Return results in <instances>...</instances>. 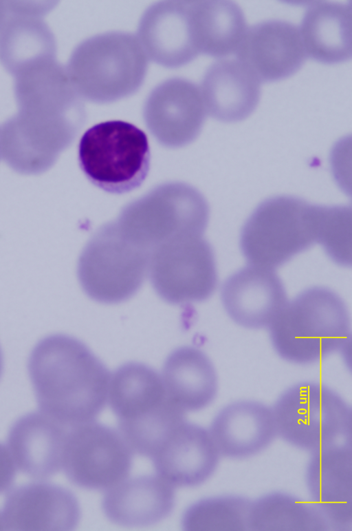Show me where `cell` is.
Returning a JSON list of instances; mask_svg holds the SVG:
<instances>
[{"label": "cell", "mask_w": 352, "mask_h": 531, "mask_svg": "<svg viewBox=\"0 0 352 531\" xmlns=\"http://www.w3.org/2000/svg\"><path fill=\"white\" fill-rule=\"evenodd\" d=\"M148 57L135 35L111 31L80 42L65 67L82 99L109 103L135 93L143 83Z\"/></svg>", "instance_id": "3"}, {"label": "cell", "mask_w": 352, "mask_h": 531, "mask_svg": "<svg viewBox=\"0 0 352 531\" xmlns=\"http://www.w3.org/2000/svg\"><path fill=\"white\" fill-rule=\"evenodd\" d=\"M208 219L202 194L177 181L162 183L126 204L116 222L126 238L151 250L170 240L202 236Z\"/></svg>", "instance_id": "4"}, {"label": "cell", "mask_w": 352, "mask_h": 531, "mask_svg": "<svg viewBox=\"0 0 352 531\" xmlns=\"http://www.w3.org/2000/svg\"><path fill=\"white\" fill-rule=\"evenodd\" d=\"M317 220L316 242L335 263L351 266V207L318 205Z\"/></svg>", "instance_id": "31"}, {"label": "cell", "mask_w": 352, "mask_h": 531, "mask_svg": "<svg viewBox=\"0 0 352 531\" xmlns=\"http://www.w3.org/2000/svg\"><path fill=\"white\" fill-rule=\"evenodd\" d=\"M276 353L290 362L313 363L343 349L350 340V317L344 302L325 287L300 293L269 327Z\"/></svg>", "instance_id": "2"}, {"label": "cell", "mask_w": 352, "mask_h": 531, "mask_svg": "<svg viewBox=\"0 0 352 531\" xmlns=\"http://www.w3.org/2000/svg\"><path fill=\"white\" fill-rule=\"evenodd\" d=\"M16 466L7 446L0 442V494L14 483Z\"/></svg>", "instance_id": "32"}, {"label": "cell", "mask_w": 352, "mask_h": 531, "mask_svg": "<svg viewBox=\"0 0 352 531\" xmlns=\"http://www.w3.org/2000/svg\"><path fill=\"white\" fill-rule=\"evenodd\" d=\"M200 90L206 113L219 121L235 123L256 109L261 82L238 59H223L208 67Z\"/></svg>", "instance_id": "23"}, {"label": "cell", "mask_w": 352, "mask_h": 531, "mask_svg": "<svg viewBox=\"0 0 352 531\" xmlns=\"http://www.w3.org/2000/svg\"><path fill=\"white\" fill-rule=\"evenodd\" d=\"M206 111L200 88L186 79L162 82L148 95L143 107L145 124L162 145L182 147L199 135Z\"/></svg>", "instance_id": "12"}, {"label": "cell", "mask_w": 352, "mask_h": 531, "mask_svg": "<svg viewBox=\"0 0 352 531\" xmlns=\"http://www.w3.org/2000/svg\"><path fill=\"white\" fill-rule=\"evenodd\" d=\"M54 4L3 1L0 62L13 76L38 63L56 59L55 37L43 19Z\"/></svg>", "instance_id": "13"}, {"label": "cell", "mask_w": 352, "mask_h": 531, "mask_svg": "<svg viewBox=\"0 0 352 531\" xmlns=\"http://www.w3.org/2000/svg\"><path fill=\"white\" fill-rule=\"evenodd\" d=\"M84 124L41 110L18 111L0 128L1 155L18 173H43L73 143Z\"/></svg>", "instance_id": "10"}, {"label": "cell", "mask_w": 352, "mask_h": 531, "mask_svg": "<svg viewBox=\"0 0 352 531\" xmlns=\"http://www.w3.org/2000/svg\"><path fill=\"white\" fill-rule=\"evenodd\" d=\"M1 514L6 530L67 531L78 524L80 508L67 488L38 481L10 490Z\"/></svg>", "instance_id": "14"}, {"label": "cell", "mask_w": 352, "mask_h": 531, "mask_svg": "<svg viewBox=\"0 0 352 531\" xmlns=\"http://www.w3.org/2000/svg\"><path fill=\"white\" fill-rule=\"evenodd\" d=\"M108 399L118 422L150 415L171 399L157 371L137 362L124 363L114 371Z\"/></svg>", "instance_id": "26"}, {"label": "cell", "mask_w": 352, "mask_h": 531, "mask_svg": "<svg viewBox=\"0 0 352 531\" xmlns=\"http://www.w3.org/2000/svg\"><path fill=\"white\" fill-rule=\"evenodd\" d=\"M149 253L126 238L116 221L102 225L78 258L77 277L82 291L91 300L105 304L131 298L144 281Z\"/></svg>", "instance_id": "8"}, {"label": "cell", "mask_w": 352, "mask_h": 531, "mask_svg": "<svg viewBox=\"0 0 352 531\" xmlns=\"http://www.w3.org/2000/svg\"><path fill=\"white\" fill-rule=\"evenodd\" d=\"M208 431L219 455L235 459L262 452L277 435L272 409L252 400L224 406L212 419Z\"/></svg>", "instance_id": "21"}, {"label": "cell", "mask_w": 352, "mask_h": 531, "mask_svg": "<svg viewBox=\"0 0 352 531\" xmlns=\"http://www.w3.org/2000/svg\"><path fill=\"white\" fill-rule=\"evenodd\" d=\"M251 502L238 495L200 499L184 511L181 520L185 530H247Z\"/></svg>", "instance_id": "29"}, {"label": "cell", "mask_w": 352, "mask_h": 531, "mask_svg": "<svg viewBox=\"0 0 352 531\" xmlns=\"http://www.w3.org/2000/svg\"><path fill=\"white\" fill-rule=\"evenodd\" d=\"M299 29L307 56L327 65L351 59V6L316 1L306 9Z\"/></svg>", "instance_id": "24"}, {"label": "cell", "mask_w": 352, "mask_h": 531, "mask_svg": "<svg viewBox=\"0 0 352 531\" xmlns=\"http://www.w3.org/2000/svg\"><path fill=\"white\" fill-rule=\"evenodd\" d=\"M1 137H0V156H1Z\"/></svg>", "instance_id": "35"}, {"label": "cell", "mask_w": 352, "mask_h": 531, "mask_svg": "<svg viewBox=\"0 0 352 531\" xmlns=\"http://www.w3.org/2000/svg\"><path fill=\"white\" fill-rule=\"evenodd\" d=\"M67 433L65 426L41 411H32L12 423L7 447L23 473L45 479L62 468Z\"/></svg>", "instance_id": "20"}, {"label": "cell", "mask_w": 352, "mask_h": 531, "mask_svg": "<svg viewBox=\"0 0 352 531\" xmlns=\"http://www.w3.org/2000/svg\"><path fill=\"white\" fill-rule=\"evenodd\" d=\"M272 409L277 435L293 446L313 452L351 443L350 406L321 384H296L278 397Z\"/></svg>", "instance_id": "6"}, {"label": "cell", "mask_w": 352, "mask_h": 531, "mask_svg": "<svg viewBox=\"0 0 352 531\" xmlns=\"http://www.w3.org/2000/svg\"><path fill=\"white\" fill-rule=\"evenodd\" d=\"M173 486L160 477L141 475L107 490L102 501L109 521L125 527H144L166 519L173 511Z\"/></svg>", "instance_id": "22"}, {"label": "cell", "mask_w": 352, "mask_h": 531, "mask_svg": "<svg viewBox=\"0 0 352 531\" xmlns=\"http://www.w3.org/2000/svg\"><path fill=\"white\" fill-rule=\"evenodd\" d=\"M221 300L234 322L258 329L272 325L286 304L287 295L282 280L272 269L250 264L224 281Z\"/></svg>", "instance_id": "16"}, {"label": "cell", "mask_w": 352, "mask_h": 531, "mask_svg": "<svg viewBox=\"0 0 352 531\" xmlns=\"http://www.w3.org/2000/svg\"><path fill=\"white\" fill-rule=\"evenodd\" d=\"M190 21L199 53L214 58L236 54L248 29L243 10L230 1H191Z\"/></svg>", "instance_id": "27"}, {"label": "cell", "mask_w": 352, "mask_h": 531, "mask_svg": "<svg viewBox=\"0 0 352 531\" xmlns=\"http://www.w3.org/2000/svg\"><path fill=\"white\" fill-rule=\"evenodd\" d=\"M311 453L306 471L311 502L331 529H349L352 522L351 443L331 446Z\"/></svg>", "instance_id": "19"}, {"label": "cell", "mask_w": 352, "mask_h": 531, "mask_svg": "<svg viewBox=\"0 0 352 531\" xmlns=\"http://www.w3.org/2000/svg\"><path fill=\"white\" fill-rule=\"evenodd\" d=\"M3 353L0 346V378L3 373Z\"/></svg>", "instance_id": "33"}, {"label": "cell", "mask_w": 352, "mask_h": 531, "mask_svg": "<svg viewBox=\"0 0 352 531\" xmlns=\"http://www.w3.org/2000/svg\"><path fill=\"white\" fill-rule=\"evenodd\" d=\"M162 377L168 397L185 412L207 407L217 393V375L212 362L193 346L173 350L164 361Z\"/></svg>", "instance_id": "25"}, {"label": "cell", "mask_w": 352, "mask_h": 531, "mask_svg": "<svg viewBox=\"0 0 352 531\" xmlns=\"http://www.w3.org/2000/svg\"><path fill=\"white\" fill-rule=\"evenodd\" d=\"M133 451L120 434L94 421L67 433L63 464L73 484L87 490H107L124 480L132 466Z\"/></svg>", "instance_id": "11"}, {"label": "cell", "mask_w": 352, "mask_h": 531, "mask_svg": "<svg viewBox=\"0 0 352 531\" xmlns=\"http://www.w3.org/2000/svg\"><path fill=\"white\" fill-rule=\"evenodd\" d=\"M235 54L260 82L265 83L292 76L307 58L298 28L279 19L248 28Z\"/></svg>", "instance_id": "15"}, {"label": "cell", "mask_w": 352, "mask_h": 531, "mask_svg": "<svg viewBox=\"0 0 352 531\" xmlns=\"http://www.w3.org/2000/svg\"><path fill=\"white\" fill-rule=\"evenodd\" d=\"M28 370L40 411L65 427L94 421L105 406L109 371L76 337L42 338L30 354Z\"/></svg>", "instance_id": "1"}, {"label": "cell", "mask_w": 352, "mask_h": 531, "mask_svg": "<svg viewBox=\"0 0 352 531\" xmlns=\"http://www.w3.org/2000/svg\"><path fill=\"white\" fill-rule=\"evenodd\" d=\"M191 1L153 3L142 15L138 39L148 58L168 68L185 65L199 54L191 28Z\"/></svg>", "instance_id": "17"}, {"label": "cell", "mask_w": 352, "mask_h": 531, "mask_svg": "<svg viewBox=\"0 0 352 531\" xmlns=\"http://www.w3.org/2000/svg\"><path fill=\"white\" fill-rule=\"evenodd\" d=\"M330 525L311 503L282 492L251 502L248 530H327Z\"/></svg>", "instance_id": "28"}, {"label": "cell", "mask_w": 352, "mask_h": 531, "mask_svg": "<svg viewBox=\"0 0 352 531\" xmlns=\"http://www.w3.org/2000/svg\"><path fill=\"white\" fill-rule=\"evenodd\" d=\"M78 163L95 186L114 194L139 187L146 178L151 160L146 134L120 120L94 125L82 136Z\"/></svg>", "instance_id": "7"}, {"label": "cell", "mask_w": 352, "mask_h": 531, "mask_svg": "<svg viewBox=\"0 0 352 531\" xmlns=\"http://www.w3.org/2000/svg\"><path fill=\"white\" fill-rule=\"evenodd\" d=\"M148 273L155 293L170 304L204 301L218 282L213 249L202 236L178 238L151 249Z\"/></svg>", "instance_id": "9"}, {"label": "cell", "mask_w": 352, "mask_h": 531, "mask_svg": "<svg viewBox=\"0 0 352 531\" xmlns=\"http://www.w3.org/2000/svg\"><path fill=\"white\" fill-rule=\"evenodd\" d=\"M185 419V411L173 400L141 419L118 422V429L133 452L151 458Z\"/></svg>", "instance_id": "30"}, {"label": "cell", "mask_w": 352, "mask_h": 531, "mask_svg": "<svg viewBox=\"0 0 352 531\" xmlns=\"http://www.w3.org/2000/svg\"><path fill=\"white\" fill-rule=\"evenodd\" d=\"M219 458L209 431L184 421L151 459L157 475L171 486L195 487L213 475Z\"/></svg>", "instance_id": "18"}, {"label": "cell", "mask_w": 352, "mask_h": 531, "mask_svg": "<svg viewBox=\"0 0 352 531\" xmlns=\"http://www.w3.org/2000/svg\"><path fill=\"white\" fill-rule=\"evenodd\" d=\"M1 10V9H0Z\"/></svg>", "instance_id": "36"}, {"label": "cell", "mask_w": 352, "mask_h": 531, "mask_svg": "<svg viewBox=\"0 0 352 531\" xmlns=\"http://www.w3.org/2000/svg\"><path fill=\"white\" fill-rule=\"evenodd\" d=\"M317 205L292 196L261 202L244 223L240 248L250 264L278 267L316 242Z\"/></svg>", "instance_id": "5"}, {"label": "cell", "mask_w": 352, "mask_h": 531, "mask_svg": "<svg viewBox=\"0 0 352 531\" xmlns=\"http://www.w3.org/2000/svg\"><path fill=\"white\" fill-rule=\"evenodd\" d=\"M4 530L5 529H4V525H3V523L1 517V514L0 512V530Z\"/></svg>", "instance_id": "34"}]
</instances>
